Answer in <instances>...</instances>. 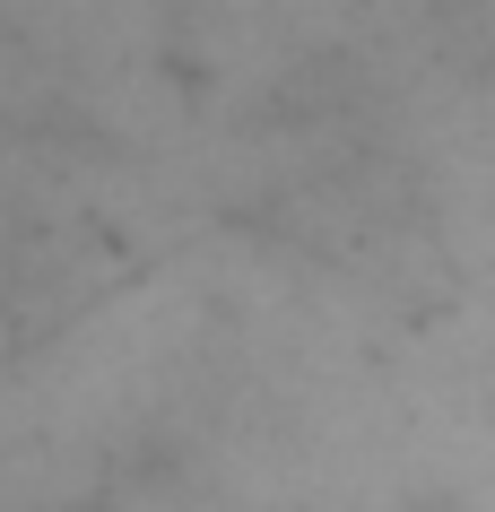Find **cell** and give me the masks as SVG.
<instances>
[{
    "label": "cell",
    "instance_id": "obj_1",
    "mask_svg": "<svg viewBox=\"0 0 495 512\" xmlns=\"http://www.w3.org/2000/svg\"><path fill=\"white\" fill-rule=\"evenodd\" d=\"M0 322H9V278H0Z\"/></svg>",
    "mask_w": 495,
    "mask_h": 512
}]
</instances>
